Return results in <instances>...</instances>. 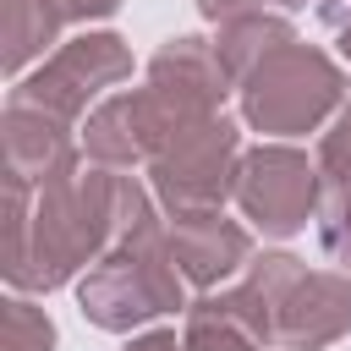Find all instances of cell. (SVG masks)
<instances>
[{
    "label": "cell",
    "instance_id": "obj_1",
    "mask_svg": "<svg viewBox=\"0 0 351 351\" xmlns=\"http://www.w3.org/2000/svg\"><path fill=\"white\" fill-rule=\"evenodd\" d=\"M154 219H165V208L132 170L82 165L44 192L5 176V285L22 296L77 285L121 236Z\"/></svg>",
    "mask_w": 351,
    "mask_h": 351
},
{
    "label": "cell",
    "instance_id": "obj_2",
    "mask_svg": "<svg viewBox=\"0 0 351 351\" xmlns=\"http://www.w3.org/2000/svg\"><path fill=\"white\" fill-rule=\"evenodd\" d=\"M77 307L104 335H137L143 324H154L165 313H186L192 307V285H186L176 252L165 241V219L121 236L77 280Z\"/></svg>",
    "mask_w": 351,
    "mask_h": 351
},
{
    "label": "cell",
    "instance_id": "obj_3",
    "mask_svg": "<svg viewBox=\"0 0 351 351\" xmlns=\"http://www.w3.org/2000/svg\"><path fill=\"white\" fill-rule=\"evenodd\" d=\"M351 99L346 88V60H335L329 49L291 38L280 44L269 60H258L241 82H236V104H241V126L291 143L318 132L329 115H340V104Z\"/></svg>",
    "mask_w": 351,
    "mask_h": 351
},
{
    "label": "cell",
    "instance_id": "obj_4",
    "mask_svg": "<svg viewBox=\"0 0 351 351\" xmlns=\"http://www.w3.org/2000/svg\"><path fill=\"white\" fill-rule=\"evenodd\" d=\"M241 126L219 110L208 121L181 126L154 159H148V186L159 197L165 214H203V208H225L236 197V176H241Z\"/></svg>",
    "mask_w": 351,
    "mask_h": 351
},
{
    "label": "cell",
    "instance_id": "obj_5",
    "mask_svg": "<svg viewBox=\"0 0 351 351\" xmlns=\"http://www.w3.org/2000/svg\"><path fill=\"white\" fill-rule=\"evenodd\" d=\"M132 77V49L121 33L110 27H88V33H71L60 49H49L27 77H16L11 99L16 104H38L71 126L88 121V110L99 99H110V88H121Z\"/></svg>",
    "mask_w": 351,
    "mask_h": 351
},
{
    "label": "cell",
    "instance_id": "obj_6",
    "mask_svg": "<svg viewBox=\"0 0 351 351\" xmlns=\"http://www.w3.org/2000/svg\"><path fill=\"white\" fill-rule=\"evenodd\" d=\"M241 219L274 241L307 230L318 219V203H324V176H318V159H307L296 143H258L241 154V176H236V197Z\"/></svg>",
    "mask_w": 351,
    "mask_h": 351
},
{
    "label": "cell",
    "instance_id": "obj_7",
    "mask_svg": "<svg viewBox=\"0 0 351 351\" xmlns=\"http://www.w3.org/2000/svg\"><path fill=\"white\" fill-rule=\"evenodd\" d=\"M192 121H181L148 82L143 88H121L110 99H99L82 121V154L88 165H110V170H148V159Z\"/></svg>",
    "mask_w": 351,
    "mask_h": 351
},
{
    "label": "cell",
    "instance_id": "obj_8",
    "mask_svg": "<svg viewBox=\"0 0 351 351\" xmlns=\"http://www.w3.org/2000/svg\"><path fill=\"white\" fill-rule=\"evenodd\" d=\"M143 82H148L181 121H208V115H219L225 99L236 93V82H230V71H225L214 38H197V33L165 38V44L148 55Z\"/></svg>",
    "mask_w": 351,
    "mask_h": 351
},
{
    "label": "cell",
    "instance_id": "obj_9",
    "mask_svg": "<svg viewBox=\"0 0 351 351\" xmlns=\"http://www.w3.org/2000/svg\"><path fill=\"white\" fill-rule=\"evenodd\" d=\"M165 241L192 285V296L203 291H219L230 285L252 258V225L247 219H230L225 208H203V214H165Z\"/></svg>",
    "mask_w": 351,
    "mask_h": 351
},
{
    "label": "cell",
    "instance_id": "obj_10",
    "mask_svg": "<svg viewBox=\"0 0 351 351\" xmlns=\"http://www.w3.org/2000/svg\"><path fill=\"white\" fill-rule=\"evenodd\" d=\"M5 176L11 181H27L33 192L66 181L82 170V126L38 110V104H16L5 99Z\"/></svg>",
    "mask_w": 351,
    "mask_h": 351
},
{
    "label": "cell",
    "instance_id": "obj_11",
    "mask_svg": "<svg viewBox=\"0 0 351 351\" xmlns=\"http://www.w3.org/2000/svg\"><path fill=\"white\" fill-rule=\"evenodd\" d=\"M346 335H351V274L302 263V274L280 296L274 346L280 351H324Z\"/></svg>",
    "mask_w": 351,
    "mask_h": 351
},
{
    "label": "cell",
    "instance_id": "obj_12",
    "mask_svg": "<svg viewBox=\"0 0 351 351\" xmlns=\"http://www.w3.org/2000/svg\"><path fill=\"white\" fill-rule=\"evenodd\" d=\"M71 16L60 11V0H5V71L11 82L27 77L49 49L66 44Z\"/></svg>",
    "mask_w": 351,
    "mask_h": 351
},
{
    "label": "cell",
    "instance_id": "obj_13",
    "mask_svg": "<svg viewBox=\"0 0 351 351\" xmlns=\"http://www.w3.org/2000/svg\"><path fill=\"white\" fill-rule=\"evenodd\" d=\"M291 38H296V27H291L285 11H236V16H219L214 22V49H219L230 82H241L258 60H269Z\"/></svg>",
    "mask_w": 351,
    "mask_h": 351
},
{
    "label": "cell",
    "instance_id": "obj_14",
    "mask_svg": "<svg viewBox=\"0 0 351 351\" xmlns=\"http://www.w3.org/2000/svg\"><path fill=\"white\" fill-rule=\"evenodd\" d=\"M181 351H269L263 340H252L241 324H230L225 313L208 307V296H192L186 307V329H181Z\"/></svg>",
    "mask_w": 351,
    "mask_h": 351
},
{
    "label": "cell",
    "instance_id": "obj_15",
    "mask_svg": "<svg viewBox=\"0 0 351 351\" xmlns=\"http://www.w3.org/2000/svg\"><path fill=\"white\" fill-rule=\"evenodd\" d=\"M0 351H55V324L44 307H33L22 291L5 296V335H0Z\"/></svg>",
    "mask_w": 351,
    "mask_h": 351
},
{
    "label": "cell",
    "instance_id": "obj_16",
    "mask_svg": "<svg viewBox=\"0 0 351 351\" xmlns=\"http://www.w3.org/2000/svg\"><path fill=\"white\" fill-rule=\"evenodd\" d=\"M318 176L324 192H351V99L340 104V115L329 121V132L318 137Z\"/></svg>",
    "mask_w": 351,
    "mask_h": 351
},
{
    "label": "cell",
    "instance_id": "obj_17",
    "mask_svg": "<svg viewBox=\"0 0 351 351\" xmlns=\"http://www.w3.org/2000/svg\"><path fill=\"white\" fill-rule=\"evenodd\" d=\"M208 22L236 16V11H296V5H324V0H192Z\"/></svg>",
    "mask_w": 351,
    "mask_h": 351
},
{
    "label": "cell",
    "instance_id": "obj_18",
    "mask_svg": "<svg viewBox=\"0 0 351 351\" xmlns=\"http://www.w3.org/2000/svg\"><path fill=\"white\" fill-rule=\"evenodd\" d=\"M324 22H329V38H335L340 60L351 66V0H324Z\"/></svg>",
    "mask_w": 351,
    "mask_h": 351
},
{
    "label": "cell",
    "instance_id": "obj_19",
    "mask_svg": "<svg viewBox=\"0 0 351 351\" xmlns=\"http://www.w3.org/2000/svg\"><path fill=\"white\" fill-rule=\"evenodd\" d=\"M121 351H181V335L176 329H137Z\"/></svg>",
    "mask_w": 351,
    "mask_h": 351
},
{
    "label": "cell",
    "instance_id": "obj_20",
    "mask_svg": "<svg viewBox=\"0 0 351 351\" xmlns=\"http://www.w3.org/2000/svg\"><path fill=\"white\" fill-rule=\"evenodd\" d=\"M115 5L121 0H60V11L71 22H104V16H115Z\"/></svg>",
    "mask_w": 351,
    "mask_h": 351
}]
</instances>
